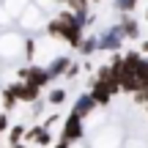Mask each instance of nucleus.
<instances>
[{
    "label": "nucleus",
    "mask_w": 148,
    "mask_h": 148,
    "mask_svg": "<svg viewBox=\"0 0 148 148\" xmlns=\"http://www.w3.org/2000/svg\"><path fill=\"white\" fill-rule=\"evenodd\" d=\"M85 118H79L77 112H69L66 115V121H63V126H60V137L63 140H69V143H79V140L85 137Z\"/></svg>",
    "instance_id": "nucleus-1"
},
{
    "label": "nucleus",
    "mask_w": 148,
    "mask_h": 148,
    "mask_svg": "<svg viewBox=\"0 0 148 148\" xmlns=\"http://www.w3.org/2000/svg\"><path fill=\"white\" fill-rule=\"evenodd\" d=\"M16 74H19V79H27V82L38 85V88H47V85L52 82V77H49V71H47V66H38V63L22 66Z\"/></svg>",
    "instance_id": "nucleus-2"
},
{
    "label": "nucleus",
    "mask_w": 148,
    "mask_h": 148,
    "mask_svg": "<svg viewBox=\"0 0 148 148\" xmlns=\"http://www.w3.org/2000/svg\"><path fill=\"white\" fill-rule=\"evenodd\" d=\"M96 41H99L101 52H115V49H121V44L126 41V38H123V33H121L118 25H110L107 30H101L99 36H96Z\"/></svg>",
    "instance_id": "nucleus-3"
},
{
    "label": "nucleus",
    "mask_w": 148,
    "mask_h": 148,
    "mask_svg": "<svg viewBox=\"0 0 148 148\" xmlns=\"http://www.w3.org/2000/svg\"><path fill=\"white\" fill-rule=\"evenodd\" d=\"M8 88H11V93H14L19 101H25V104H33V101L41 96V88L33 85V82H27V79H22V82H8Z\"/></svg>",
    "instance_id": "nucleus-4"
},
{
    "label": "nucleus",
    "mask_w": 148,
    "mask_h": 148,
    "mask_svg": "<svg viewBox=\"0 0 148 148\" xmlns=\"http://www.w3.org/2000/svg\"><path fill=\"white\" fill-rule=\"evenodd\" d=\"M118 27H121L123 38L126 41H134V38H140V19L132 14H121L118 16Z\"/></svg>",
    "instance_id": "nucleus-5"
},
{
    "label": "nucleus",
    "mask_w": 148,
    "mask_h": 148,
    "mask_svg": "<svg viewBox=\"0 0 148 148\" xmlns=\"http://www.w3.org/2000/svg\"><path fill=\"white\" fill-rule=\"evenodd\" d=\"M25 140L27 143H36L38 148H47L49 143H52V134H49V129H44V126H30V129H25Z\"/></svg>",
    "instance_id": "nucleus-6"
},
{
    "label": "nucleus",
    "mask_w": 148,
    "mask_h": 148,
    "mask_svg": "<svg viewBox=\"0 0 148 148\" xmlns=\"http://www.w3.org/2000/svg\"><path fill=\"white\" fill-rule=\"evenodd\" d=\"M96 107H99V104L93 101V96H90V90H88V93H79L77 99H74V107H71V110L77 112L79 118H88L90 112L96 110Z\"/></svg>",
    "instance_id": "nucleus-7"
},
{
    "label": "nucleus",
    "mask_w": 148,
    "mask_h": 148,
    "mask_svg": "<svg viewBox=\"0 0 148 148\" xmlns=\"http://www.w3.org/2000/svg\"><path fill=\"white\" fill-rule=\"evenodd\" d=\"M69 63H71V58H69V55H58V58H55L52 63L47 66V71H49V77H52V79H58V77H63V74H66V69H69Z\"/></svg>",
    "instance_id": "nucleus-8"
},
{
    "label": "nucleus",
    "mask_w": 148,
    "mask_h": 148,
    "mask_svg": "<svg viewBox=\"0 0 148 148\" xmlns=\"http://www.w3.org/2000/svg\"><path fill=\"white\" fill-rule=\"evenodd\" d=\"M77 52L79 55H93V52H99V41H96V36H82V41L77 44Z\"/></svg>",
    "instance_id": "nucleus-9"
},
{
    "label": "nucleus",
    "mask_w": 148,
    "mask_h": 148,
    "mask_svg": "<svg viewBox=\"0 0 148 148\" xmlns=\"http://www.w3.org/2000/svg\"><path fill=\"white\" fill-rule=\"evenodd\" d=\"M0 101H3V110H5V112H11V110H16V107H19V99L11 93V88H3V93H0Z\"/></svg>",
    "instance_id": "nucleus-10"
},
{
    "label": "nucleus",
    "mask_w": 148,
    "mask_h": 148,
    "mask_svg": "<svg viewBox=\"0 0 148 148\" xmlns=\"http://www.w3.org/2000/svg\"><path fill=\"white\" fill-rule=\"evenodd\" d=\"M112 8H115L118 14H132V11L137 8V0H112Z\"/></svg>",
    "instance_id": "nucleus-11"
},
{
    "label": "nucleus",
    "mask_w": 148,
    "mask_h": 148,
    "mask_svg": "<svg viewBox=\"0 0 148 148\" xmlns=\"http://www.w3.org/2000/svg\"><path fill=\"white\" fill-rule=\"evenodd\" d=\"M22 140H25V126H22V123L8 126V145L11 143H22Z\"/></svg>",
    "instance_id": "nucleus-12"
},
{
    "label": "nucleus",
    "mask_w": 148,
    "mask_h": 148,
    "mask_svg": "<svg viewBox=\"0 0 148 148\" xmlns=\"http://www.w3.org/2000/svg\"><path fill=\"white\" fill-rule=\"evenodd\" d=\"M66 96H69V93H66V88H52V90H49V96H47V101H49V104H63Z\"/></svg>",
    "instance_id": "nucleus-13"
},
{
    "label": "nucleus",
    "mask_w": 148,
    "mask_h": 148,
    "mask_svg": "<svg viewBox=\"0 0 148 148\" xmlns=\"http://www.w3.org/2000/svg\"><path fill=\"white\" fill-rule=\"evenodd\" d=\"M69 8L74 11V14H88V8H90V0H69Z\"/></svg>",
    "instance_id": "nucleus-14"
},
{
    "label": "nucleus",
    "mask_w": 148,
    "mask_h": 148,
    "mask_svg": "<svg viewBox=\"0 0 148 148\" xmlns=\"http://www.w3.org/2000/svg\"><path fill=\"white\" fill-rule=\"evenodd\" d=\"M25 58L27 60L36 58V38H25Z\"/></svg>",
    "instance_id": "nucleus-15"
},
{
    "label": "nucleus",
    "mask_w": 148,
    "mask_h": 148,
    "mask_svg": "<svg viewBox=\"0 0 148 148\" xmlns=\"http://www.w3.org/2000/svg\"><path fill=\"white\" fill-rule=\"evenodd\" d=\"M79 69H82V66H79V63H74V60H71V63H69V69H66V74H63V77H66V79H74V77H77V74H79Z\"/></svg>",
    "instance_id": "nucleus-16"
},
{
    "label": "nucleus",
    "mask_w": 148,
    "mask_h": 148,
    "mask_svg": "<svg viewBox=\"0 0 148 148\" xmlns=\"http://www.w3.org/2000/svg\"><path fill=\"white\" fill-rule=\"evenodd\" d=\"M8 126H11V123H8V112H0V134H3V132H8Z\"/></svg>",
    "instance_id": "nucleus-17"
},
{
    "label": "nucleus",
    "mask_w": 148,
    "mask_h": 148,
    "mask_svg": "<svg viewBox=\"0 0 148 148\" xmlns=\"http://www.w3.org/2000/svg\"><path fill=\"white\" fill-rule=\"evenodd\" d=\"M55 123H58V115H49V118H47V121H44V123H41V126H44V129H52V126H55Z\"/></svg>",
    "instance_id": "nucleus-18"
},
{
    "label": "nucleus",
    "mask_w": 148,
    "mask_h": 148,
    "mask_svg": "<svg viewBox=\"0 0 148 148\" xmlns=\"http://www.w3.org/2000/svg\"><path fill=\"white\" fill-rule=\"evenodd\" d=\"M52 148H71V143H69V140H63V137H60V140H58V143H55Z\"/></svg>",
    "instance_id": "nucleus-19"
},
{
    "label": "nucleus",
    "mask_w": 148,
    "mask_h": 148,
    "mask_svg": "<svg viewBox=\"0 0 148 148\" xmlns=\"http://www.w3.org/2000/svg\"><path fill=\"white\" fill-rule=\"evenodd\" d=\"M11 148H27V145H22V143H11Z\"/></svg>",
    "instance_id": "nucleus-20"
},
{
    "label": "nucleus",
    "mask_w": 148,
    "mask_h": 148,
    "mask_svg": "<svg viewBox=\"0 0 148 148\" xmlns=\"http://www.w3.org/2000/svg\"><path fill=\"white\" fill-rule=\"evenodd\" d=\"M55 3H69V0H55Z\"/></svg>",
    "instance_id": "nucleus-21"
},
{
    "label": "nucleus",
    "mask_w": 148,
    "mask_h": 148,
    "mask_svg": "<svg viewBox=\"0 0 148 148\" xmlns=\"http://www.w3.org/2000/svg\"><path fill=\"white\" fill-rule=\"evenodd\" d=\"M145 22H148V8H145Z\"/></svg>",
    "instance_id": "nucleus-22"
},
{
    "label": "nucleus",
    "mask_w": 148,
    "mask_h": 148,
    "mask_svg": "<svg viewBox=\"0 0 148 148\" xmlns=\"http://www.w3.org/2000/svg\"><path fill=\"white\" fill-rule=\"evenodd\" d=\"M90 3H99V0H90Z\"/></svg>",
    "instance_id": "nucleus-23"
},
{
    "label": "nucleus",
    "mask_w": 148,
    "mask_h": 148,
    "mask_svg": "<svg viewBox=\"0 0 148 148\" xmlns=\"http://www.w3.org/2000/svg\"><path fill=\"white\" fill-rule=\"evenodd\" d=\"M145 110H148V104H145Z\"/></svg>",
    "instance_id": "nucleus-24"
},
{
    "label": "nucleus",
    "mask_w": 148,
    "mask_h": 148,
    "mask_svg": "<svg viewBox=\"0 0 148 148\" xmlns=\"http://www.w3.org/2000/svg\"><path fill=\"white\" fill-rule=\"evenodd\" d=\"M36 148H38V145H36Z\"/></svg>",
    "instance_id": "nucleus-25"
}]
</instances>
